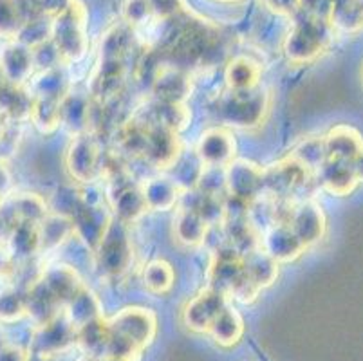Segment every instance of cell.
I'll return each mask as SVG.
<instances>
[{
    "label": "cell",
    "mask_w": 363,
    "mask_h": 361,
    "mask_svg": "<svg viewBox=\"0 0 363 361\" xmlns=\"http://www.w3.org/2000/svg\"><path fill=\"white\" fill-rule=\"evenodd\" d=\"M107 203L114 211V217L125 224L136 223L148 211L143 190L140 184L132 183L123 170L107 177Z\"/></svg>",
    "instance_id": "cell-7"
},
{
    "label": "cell",
    "mask_w": 363,
    "mask_h": 361,
    "mask_svg": "<svg viewBox=\"0 0 363 361\" xmlns=\"http://www.w3.org/2000/svg\"><path fill=\"white\" fill-rule=\"evenodd\" d=\"M313 172L303 167L295 157H286L272 167L264 168V195L286 199L308 183Z\"/></svg>",
    "instance_id": "cell-11"
},
{
    "label": "cell",
    "mask_w": 363,
    "mask_h": 361,
    "mask_svg": "<svg viewBox=\"0 0 363 361\" xmlns=\"http://www.w3.org/2000/svg\"><path fill=\"white\" fill-rule=\"evenodd\" d=\"M228 300L230 298L226 294L213 289V287H206V289L199 291L196 296L190 298L184 304L183 311H181L183 326L190 333L208 334V331H210L213 322L219 318V314L230 306Z\"/></svg>",
    "instance_id": "cell-9"
},
{
    "label": "cell",
    "mask_w": 363,
    "mask_h": 361,
    "mask_svg": "<svg viewBox=\"0 0 363 361\" xmlns=\"http://www.w3.org/2000/svg\"><path fill=\"white\" fill-rule=\"evenodd\" d=\"M262 78V67L252 56H233L224 69V79L230 91H252Z\"/></svg>",
    "instance_id": "cell-26"
},
{
    "label": "cell",
    "mask_w": 363,
    "mask_h": 361,
    "mask_svg": "<svg viewBox=\"0 0 363 361\" xmlns=\"http://www.w3.org/2000/svg\"><path fill=\"white\" fill-rule=\"evenodd\" d=\"M108 338H111V327L107 323V318H101V320H96V322L78 329L76 345L80 347L82 352L89 354V356L105 357Z\"/></svg>",
    "instance_id": "cell-39"
},
{
    "label": "cell",
    "mask_w": 363,
    "mask_h": 361,
    "mask_svg": "<svg viewBox=\"0 0 363 361\" xmlns=\"http://www.w3.org/2000/svg\"><path fill=\"white\" fill-rule=\"evenodd\" d=\"M351 167L354 170L356 177H358L359 183H363V152H359L354 159L351 161Z\"/></svg>",
    "instance_id": "cell-55"
},
{
    "label": "cell",
    "mask_w": 363,
    "mask_h": 361,
    "mask_svg": "<svg viewBox=\"0 0 363 361\" xmlns=\"http://www.w3.org/2000/svg\"><path fill=\"white\" fill-rule=\"evenodd\" d=\"M40 280L55 294V298L62 304L64 309L72 298H74V294L84 287L80 274L76 273L74 267L67 266V264H52V266H48L44 270V273H42Z\"/></svg>",
    "instance_id": "cell-23"
},
{
    "label": "cell",
    "mask_w": 363,
    "mask_h": 361,
    "mask_svg": "<svg viewBox=\"0 0 363 361\" xmlns=\"http://www.w3.org/2000/svg\"><path fill=\"white\" fill-rule=\"evenodd\" d=\"M259 246L279 264L293 262L308 250L288 223H275L267 226L262 231Z\"/></svg>",
    "instance_id": "cell-15"
},
{
    "label": "cell",
    "mask_w": 363,
    "mask_h": 361,
    "mask_svg": "<svg viewBox=\"0 0 363 361\" xmlns=\"http://www.w3.org/2000/svg\"><path fill=\"white\" fill-rule=\"evenodd\" d=\"M246 278L242 264V253L233 246L220 248L213 255V260L208 267V282L213 289L220 291L228 298H232L233 291Z\"/></svg>",
    "instance_id": "cell-13"
},
{
    "label": "cell",
    "mask_w": 363,
    "mask_h": 361,
    "mask_svg": "<svg viewBox=\"0 0 363 361\" xmlns=\"http://www.w3.org/2000/svg\"><path fill=\"white\" fill-rule=\"evenodd\" d=\"M24 316H28L26 293L9 286L0 287V323H16Z\"/></svg>",
    "instance_id": "cell-45"
},
{
    "label": "cell",
    "mask_w": 363,
    "mask_h": 361,
    "mask_svg": "<svg viewBox=\"0 0 363 361\" xmlns=\"http://www.w3.org/2000/svg\"><path fill=\"white\" fill-rule=\"evenodd\" d=\"M31 350L16 343H0V361H29Z\"/></svg>",
    "instance_id": "cell-52"
},
{
    "label": "cell",
    "mask_w": 363,
    "mask_h": 361,
    "mask_svg": "<svg viewBox=\"0 0 363 361\" xmlns=\"http://www.w3.org/2000/svg\"><path fill=\"white\" fill-rule=\"evenodd\" d=\"M224 174L230 197L252 204L255 199L264 195V168L259 165L246 159H235L224 168Z\"/></svg>",
    "instance_id": "cell-12"
},
{
    "label": "cell",
    "mask_w": 363,
    "mask_h": 361,
    "mask_svg": "<svg viewBox=\"0 0 363 361\" xmlns=\"http://www.w3.org/2000/svg\"><path fill=\"white\" fill-rule=\"evenodd\" d=\"M107 323L114 333L127 338L143 352L157 334V316L152 309L140 306L123 307L116 314L107 318Z\"/></svg>",
    "instance_id": "cell-8"
},
{
    "label": "cell",
    "mask_w": 363,
    "mask_h": 361,
    "mask_svg": "<svg viewBox=\"0 0 363 361\" xmlns=\"http://www.w3.org/2000/svg\"><path fill=\"white\" fill-rule=\"evenodd\" d=\"M6 208L13 215L15 223L40 224L42 218L49 213L44 199L36 194H16L4 199Z\"/></svg>",
    "instance_id": "cell-36"
},
{
    "label": "cell",
    "mask_w": 363,
    "mask_h": 361,
    "mask_svg": "<svg viewBox=\"0 0 363 361\" xmlns=\"http://www.w3.org/2000/svg\"><path fill=\"white\" fill-rule=\"evenodd\" d=\"M288 224L308 248L322 240L325 230H328L325 213H323L322 206L315 201H300V203L291 204Z\"/></svg>",
    "instance_id": "cell-14"
},
{
    "label": "cell",
    "mask_w": 363,
    "mask_h": 361,
    "mask_svg": "<svg viewBox=\"0 0 363 361\" xmlns=\"http://www.w3.org/2000/svg\"><path fill=\"white\" fill-rule=\"evenodd\" d=\"M127 65L125 60H98L96 69L91 78V98L107 104L108 99L116 98L125 87Z\"/></svg>",
    "instance_id": "cell-18"
},
{
    "label": "cell",
    "mask_w": 363,
    "mask_h": 361,
    "mask_svg": "<svg viewBox=\"0 0 363 361\" xmlns=\"http://www.w3.org/2000/svg\"><path fill=\"white\" fill-rule=\"evenodd\" d=\"M300 13L331 22L333 0H298Z\"/></svg>",
    "instance_id": "cell-50"
},
{
    "label": "cell",
    "mask_w": 363,
    "mask_h": 361,
    "mask_svg": "<svg viewBox=\"0 0 363 361\" xmlns=\"http://www.w3.org/2000/svg\"><path fill=\"white\" fill-rule=\"evenodd\" d=\"M242 264L246 277L260 289L272 286L279 277V262L269 257L260 246L246 251L242 255Z\"/></svg>",
    "instance_id": "cell-31"
},
{
    "label": "cell",
    "mask_w": 363,
    "mask_h": 361,
    "mask_svg": "<svg viewBox=\"0 0 363 361\" xmlns=\"http://www.w3.org/2000/svg\"><path fill=\"white\" fill-rule=\"evenodd\" d=\"M359 4H362V11H363V0H359Z\"/></svg>",
    "instance_id": "cell-60"
},
{
    "label": "cell",
    "mask_w": 363,
    "mask_h": 361,
    "mask_svg": "<svg viewBox=\"0 0 363 361\" xmlns=\"http://www.w3.org/2000/svg\"><path fill=\"white\" fill-rule=\"evenodd\" d=\"M208 233V221L194 206H181L174 218V235L183 246L196 248L204 243Z\"/></svg>",
    "instance_id": "cell-27"
},
{
    "label": "cell",
    "mask_w": 363,
    "mask_h": 361,
    "mask_svg": "<svg viewBox=\"0 0 363 361\" xmlns=\"http://www.w3.org/2000/svg\"><path fill=\"white\" fill-rule=\"evenodd\" d=\"M138 33L125 22L108 26L100 36V60H125L134 48Z\"/></svg>",
    "instance_id": "cell-28"
},
{
    "label": "cell",
    "mask_w": 363,
    "mask_h": 361,
    "mask_svg": "<svg viewBox=\"0 0 363 361\" xmlns=\"http://www.w3.org/2000/svg\"><path fill=\"white\" fill-rule=\"evenodd\" d=\"M140 119V118H138ZM141 121V119H140ZM145 143L141 157L160 170H168L174 165L179 163L181 157V141L179 134L160 125L145 123Z\"/></svg>",
    "instance_id": "cell-10"
},
{
    "label": "cell",
    "mask_w": 363,
    "mask_h": 361,
    "mask_svg": "<svg viewBox=\"0 0 363 361\" xmlns=\"http://www.w3.org/2000/svg\"><path fill=\"white\" fill-rule=\"evenodd\" d=\"M92 253L96 260V270L100 271L101 277L116 280L127 274L134 262V246L128 233V224L112 217L104 238Z\"/></svg>",
    "instance_id": "cell-4"
},
{
    "label": "cell",
    "mask_w": 363,
    "mask_h": 361,
    "mask_svg": "<svg viewBox=\"0 0 363 361\" xmlns=\"http://www.w3.org/2000/svg\"><path fill=\"white\" fill-rule=\"evenodd\" d=\"M291 20V29L284 38V55L289 64L309 65L329 51L336 33L329 20L300 11Z\"/></svg>",
    "instance_id": "cell-1"
},
{
    "label": "cell",
    "mask_w": 363,
    "mask_h": 361,
    "mask_svg": "<svg viewBox=\"0 0 363 361\" xmlns=\"http://www.w3.org/2000/svg\"><path fill=\"white\" fill-rule=\"evenodd\" d=\"M325 152L329 159L349 161L363 152V135L351 125H336L323 135Z\"/></svg>",
    "instance_id": "cell-24"
},
{
    "label": "cell",
    "mask_w": 363,
    "mask_h": 361,
    "mask_svg": "<svg viewBox=\"0 0 363 361\" xmlns=\"http://www.w3.org/2000/svg\"><path fill=\"white\" fill-rule=\"evenodd\" d=\"M38 233H40L42 250H55L64 244L69 237L76 235L74 221L71 215L48 213L38 224Z\"/></svg>",
    "instance_id": "cell-38"
},
{
    "label": "cell",
    "mask_w": 363,
    "mask_h": 361,
    "mask_svg": "<svg viewBox=\"0 0 363 361\" xmlns=\"http://www.w3.org/2000/svg\"><path fill=\"white\" fill-rule=\"evenodd\" d=\"M71 217L74 221L76 235L87 244L89 250H96L112 221L108 210H105L104 204H89L78 199L76 210Z\"/></svg>",
    "instance_id": "cell-17"
},
{
    "label": "cell",
    "mask_w": 363,
    "mask_h": 361,
    "mask_svg": "<svg viewBox=\"0 0 363 361\" xmlns=\"http://www.w3.org/2000/svg\"><path fill=\"white\" fill-rule=\"evenodd\" d=\"M2 201H4V197H2V195H0V204H2Z\"/></svg>",
    "instance_id": "cell-59"
},
{
    "label": "cell",
    "mask_w": 363,
    "mask_h": 361,
    "mask_svg": "<svg viewBox=\"0 0 363 361\" xmlns=\"http://www.w3.org/2000/svg\"><path fill=\"white\" fill-rule=\"evenodd\" d=\"M150 6L157 20L176 18V16L190 11L186 0H150Z\"/></svg>",
    "instance_id": "cell-49"
},
{
    "label": "cell",
    "mask_w": 363,
    "mask_h": 361,
    "mask_svg": "<svg viewBox=\"0 0 363 361\" xmlns=\"http://www.w3.org/2000/svg\"><path fill=\"white\" fill-rule=\"evenodd\" d=\"M213 114L220 123L235 128H255L269 111V96L262 89L230 91L220 94L213 104Z\"/></svg>",
    "instance_id": "cell-2"
},
{
    "label": "cell",
    "mask_w": 363,
    "mask_h": 361,
    "mask_svg": "<svg viewBox=\"0 0 363 361\" xmlns=\"http://www.w3.org/2000/svg\"><path fill=\"white\" fill-rule=\"evenodd\" d=\"M64 311L69 316V320L74 323L76 329H82V327L89 326V323L105 318L100 298L96 296V293H94L91 287L85 286V284L84 287L74 294V298H72L71 302L65 306Z\"/></svg>",
    "instance_id": "cell-30"
},
{
    "label": "cell",
    "mask_w": 363,
    "mask_h": 361,
    "mask_svg": "<svg viewBox=\"0 0 363 361\" xmlns=\"http://www.w3.org/2000/svg\"><path fill=\"white\" fill-rule=\"evenodd\" d=\"M104 152L100 139L91 130L76 134L65 154V167L71 177L82 184L96 183L104 174Z\"/></svg>",
    "instance_id": "cell-5"
},
{
    "label": "cell",
    "mask_w": 363,
    "mask_h": 361,
    "mask_svg": "<svg viewBox=\"0 0 363 361\" xmlns=\"http://www.w3.org/2000/svg\"><path fill=\"white\" fill-rule=\"evenodd\" d=\"M78 342V329L69 320L65 311L56 314L48 322L36 323L31 334V347L29 350L35 352L42 360H52L67 352Z\"/></svg>",
    "instance_id": "cell-6"
},
{
    "label": "cell",
    "mask_w": 363,
    "mask_h": 361,
    "mask_svg": "<svg viewBox=\"0 0 363 361\" xmlns=\"http://www.w3.org/2000/svg\"><path fill=\"white\" fill-rule=\"evenodd\" d=\"M26 87L31 92L33 98L64 99V96L71 91L67 76L60 67L45 69L38 74H33V78L29 79Z\"/></svg>",
    "instance_id": "cell-37"
},
{
    "label": "cell",
    "mask_w": 363,
    "mask_h": 361,
    "mask_svg": "<svg viewBox=\"0 0 363 361\" xmlns=\"http://www.w3.org/2000/svg\"><path fill=\"white\" fill-rule=\"evenodd\" d=\"M150 87L156 99L184 104L190 92H192V76L184 69L164 62L160 71H157Z\"/></svg>",
    "instance_id": "cell-20"
},
{
    "label": "cell",
    "mask_w": 363,
    "mask_h": 361,
    "mask_svg": "<svg viewBox=\"0 0 363 361\" xmlns=\"http://www.w3.org/2000/svg\"><path fill=\"white\" fill-rule=\"evenodd\" d=\"M24 22L21 0H0V40H16Z\"/></svg>",
    "instance_id": "cell-44"
},
{
    "label": "cell",
    "mask_w": 363,
    "mask_h": 361,
    "mask_svg": "<svg viewBox=\"0 0 363 361\" xmlns=\"http://www.w3.org/2000/svg\"><path fill=\"white\" fill-rule=\"evenodd\" d=\"M89 13L82 0H74V4L67 11L52 18L51 40L60 51L64 64H72L84 58L89 51Z\"/></svg>",
    "instance_id": "cell-3"
},
{
    "label": "cell",
    "mask_w": 363,
    "mask_h": 361,
    "mask_svg": "<svg viewBox=\"0 0 363 361\" xmlns=\"http://www.w3.org/2000/svg\"><path fill=\"white\" fill-rule=\"evenodd\" d=\"M362 78H363V71H362Z\"/></svg>",
    "instance_id": "cell-61"
},
{
    "label": "cell",
    "mask_w": 363,
    "mask_h": 361,
    "mask_svg": "<svg viewBox=\"0 0 363 361\" xmlns=\"http://www.w3.org/2000/svg\"><path fill=\"white\" fill-rule=\"evenodd\" d=\"M216 2H220V4H240L244 0H216Z\"/></svg>",
    "instance_id": "cell-57"
},
{
    "label": "cell",
    "mask_w": 363,
    "mask_h": 361,
    "mask_svg": "<svg viewBox=\"0 0 363 361\" xmlns=\"http://www.w3.org/2000/svg\"><path fill=\"white\" fill-rule=\"evenodd\" d=\"M0 79H2V76H0Z\"/></svg>",
    "instance_id": "cell-62"
},
{
    "label": "cell",
    "mask_w": 363,
    "mask_h": 361,
    "mask_svg": "<svg viewBox=\"0 0 363 361\" xmlns=\"http://www.w3.org/2000/svg\"><path fill=\"white\" fill-rule=\"evenodd\" d=\"M291 157H295L296 161H300V163L303 165V167L309 168L313 174H316V170H318L323 165V161L328 159L323 138L303 139L302 143L295 148V152H291Z\"/></svg>",
    "instance_id": "cell-47"
},
{
    "label": "cell",
    "mask_w": 363,
    "mask_h": 361,
    "mask_svg": "<svg viewBox=\"0 0 363 361\" xmlns=\"http://www.w3.org/2000/svg\"><path fill=\"white\" fill-rule=\"evenodd\" d=\"M4 251L9 258H15V260H28L33 255L42 251L38 224H15L11 233L8 235V240H6L4 244Z\"/></svg>",
    "instance_id": "cell-32"
},
{
    "label": "cell",
    "mask_w": 363,
    "mask_h": 361,
    "mask_svg": "<svg viewBox=\"0 0 363 361\" xmlns=\"http://www.w3.org/2000/svg\"><path fill=\"white\" fill-rule=\"evenodd\" d=\"M145 201H147L148 210L154 211H168L179 203L183 188L176 179H170L167 175H156V177L147 179L141 184Z\"/></svg>",
    "instance_id": "cell-25"
},
{
    "label": "cell",
    "mask_w": 363,
    "mask_h": 361,
    "mask_svg": "<svg viewBox=\"0 0 363 361\" xmlns=\"http://www.w3.org/2000/svg\"><path fill=\"white\" fill-rule=\"evenodd\" d=\"M31 51L33 60H35V67L40 69V71L60 67V64H64L60 51H58V48H56L52 40H48L44 44L35 45V48H31Z\"/></svg>",
    "instance_id": "cell-48"
},
{
    "label": "cell",
    "mask_w": 363,
    "mask_h": 361,
    "mask_svg": "<svg viewBox=\"0 0 363 361\" xmlns=\"http://www.w3.org/2000/svg\"><path fill=\"white\" fill-rule=\"evenodd\" d=\"M29 119L42 134H52L62 125V99L33 98Z\"/></svg>",
    "instance_id": "cell-40"
},
{
    "label": "cell",
    "mask_w": 363,
    "mask_h": 361,
    "mask_svg": "<svg viewBox=\"0 0 363 361\" xmlns=\"http://www.w3.org/2000/svg\"><path fill=\"white\" fill-rule=\"evenodd\" d=\"M262 2L272 13L280 16H288V18H293L300 11L298 0H262Z\"/></svg>",
    "instance_id": "cell-51"
},
{
    "label": "cell",
    "mask_w": 363,
    "mask_h": 361,
    "mask_svg": "<svg viewBox=\"0 0 363 361\" xmlns=\"http://www.w3.org/2000/svg\"><path fill=\"white\" fill-rule=\"evenodd\" d=\"M72 4H74V0H36L38 9H40L44 15L51 16V18L58 16L60 13L67 11Z\"/></svg>",
    "instance_id": "cell-53"
},
{
    "label": "cell",
    "mask_w": 363,
    "mask_h": 361,
    "mask_svg": "<svg viewBox=\"0 0 363 361\" xmlns=\"http://www.w3.org/2000/svg\"><path fill=\"white\" fill-rule=\"evenodd\" d=\"M235 139L224 127H212L203 132L197 143V157L204 167L226 168L235 161Z\"/></svg>",
    "instance_id": "cell-16"
},
{
    "label": "cell",
    "mask_w": 363,
    "mask_h": 361,
    "mask_svg": "<svg viewBox=\"0 0 363 361\" xmlns=\"http://www.w3.org/2000/svg\"><path fill=\"white\" fill-rule=\"evenodd\" d=\"M100 361H118V360H112V357H100Z\"/></svg>",
    "instance_id": "cell-58"
},
{
    "label": "cell",
    "mask_w": 363,
    "mask_h": 361,
    "mask_svg": "<svg viewBox=\"0 0 363 361\" xmlns=\"http://www.w3.org/2000/svg\"><path fill=\"white\" fill-rule=\"evenodd\" d=\"M176 284V271L167 260H152L143 267V286L152 294H167Z\"/></svg>",
    "instance_id": "cell-42"
},
{
    "label": "cell",
    "mask_w": 363,
    "mask_h": 361,
    "mask_svg": "<svg viewBox=\"0 0 363 361\" xmlns=\"http://www.w3.org/2000/svg\"><path fill=\"white\" fill-rule=\"evenodd\" d=\"M331 24L338 31L354 35L363 29V11L359 0H333Z\"/></svg>",
    "instance_id": "cell-41"
},
{
    "label": "cell",
    "mask_w": 363,
    "mask_h": 361,
    "mask_svg": "<svg viewBox=\"0 0 363 361\" xmlns=\"http://www.w3.org/2000/svg\"><path fill=\"white\" fill-rule=\"evenodd\" d=\"M51 16L44 15V13H36V15L26 18L24 26H22L16 40H18L21 44L28 45V48H35V45L44 44L48 40H51Z\"/></svg>",
    "instance_id": "cell-43"
},
{
    "label": "cell",
    "mask_w": 363,
    "mask_h": 361,
    "mask_svg": "<svg viewBox=\"0 0 363 361\" xmlns=\"http://www.w3.org/2000/svg\"><path fill=\"white\" fill-rule=\"evenodd\" d=\"M9 188H11V177H9L8 168L4 167L2 159H0V195H2L4 199L8 197Z\"/></svg>",
    "instance_id": "cell-54"
},
{
    "label": "cell",
    "mask_w": 363,
    "mask_h": 361,
    "mask_svg": "<svg viewBox=\"0 0 363 361\" xmlns=\"http://www.w3.org/2000/svg\"><path fill=\"white\" fill-rule=\"evenodd\" d=\"M26 306H28V316H31L35 323L48 322L64 311L62 304L56 300L55 294L45 287L40 278L35 280L26 291Z\"/></svg>",
    "instance_id": "cell-33"
},
{
    "label": "cell",
    "mask_w": 363,
    "mask_h": 361,
    "mask_svg": "<svg viewBox=\"0 0 363 361\" xmlns=\"http://www.w3.org/2000/svg\"><path fill=\"white\" fill-rule=\"evenodd\" d=\"M92 98L85 92L69 91L62 99V125L76 134L89 130Z\"/></svg>",
    "instance_id": "cell-29"
},
{
    "label": "cell",
    "mask_w": 363,
    "mask_h": 361,
    "mask_svg": "<svg viewBox=\"0 0 363 361\" xmlns=\"http://www.w3.org/2000/svg\"><path fill=\"white\" fill-rule=\"evenodd\" d=\"M35 60L33 51L18 40H11L0 51V76L2 79L15 85H28L35 74Z\"/></svg>",
    "instance_id": "cell-19"
},
{
    "label": "cell",
    "mask_w": 363,
    "mask_h": 361,
    "mask_svg": "<svg viewBox=\"0 0 363 361\" xmlns=\"http://www.w3.org/2000/svg\"><path fill=\"white\" fill-rule=\"evenodd\" d=\"M33 105V96L26 85L9 84L0 79V112L11 121H21L29 118Z\"/></svg>",
    "instance_id": "cell-35"
},
{
    "label": "cell",
    "mask_w": 363,
    "mask_h": 361,
    "mask_svg": "<svg viewBox=\"0 0 363 361\" xmlns=\"http://www.w3.org/2000/svg\"><path fill=\"white\" fill-rule=\"evenodd\" d=\"M316 179L325 191L336 197H347L358 188L359 181L356 177L349 161L340 159H325L322 167L316 170Z\"/></svg>",
    "instance_id": "cell-21"
},
{
    "label": "cell",
    "mask_w": 363,
    "mask_h": 361,
    "mask_svg": "<svg viewBox=\"0 0 363 361\" xmlns=\"http://www.w3.org/2000/svg\"><path fill=\"white\" fill-rule=\"evenodd\" d=\"M244 331H246L244 318L240 316L239 311L233 309L232 306H228L219 314L216 322H213V326L210 327L208 334L212 336V340L219 347H223V349H232V347H235L242 340Z\"/></svg>",
    "instance_id": "cell-34"
},
{
    "label": "cell",
    "mask_w": 363,
    "mask_h": 361,
    "mask_svg": "<svg viewBox=\"0 0 363 361\" xmlns=\"http://www.w3.org/2000/svg\"><path fill=\"white\" fill-rule=\"evenodd\" d=\"M121 15H123L125 24L130 26L136 33H140L141 29H148L157 20L150 0H125Z\"/></svg>",
    "instance_id": "cell-46"
},
{
    "label": "cell",
    "mask_w": 363,
    "mask_h": 361,
    "mask_svg": "<svg viewBox=\"0 0 363 361\" xmlns=\"http://www.w3.org/2000/svg\"><path fill=\"white\" fill-rule=\"evenodd\" d=\"M136 118H140L145 123L160 125V127H164L168 130H174L179 134L181 130L188 127L192 114H190V111H188L184 104L154 99L152 104L141 109V112Z\"/></svg>",
    "instance_id": "cell-22"
},
{
    "label": "cell",
    "mask_w": 363,
    "mask_h": 361,
    "mask_svg": "<svg viewBox=\"0 0 363 361\" xmlns=\"http://www.w3.org/2000/svg\"><path fill=\"white\" fill-rule=\"evenodd\" d=\"M78 361H100V357L89 356V354H82V356L78 357Z\"/></svg>",
    "instance_id": "cell-56"
}]
</instances>
